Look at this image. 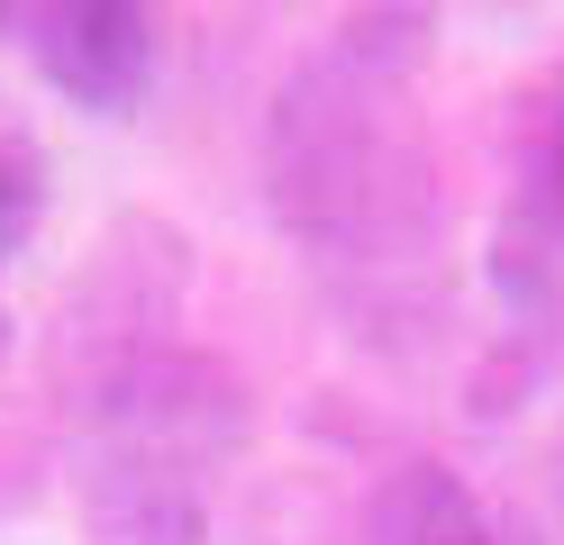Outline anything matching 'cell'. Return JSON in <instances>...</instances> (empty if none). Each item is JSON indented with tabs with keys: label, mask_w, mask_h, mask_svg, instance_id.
Wrapping results in <instances>:
<instances>
[{
	"label": "cell",
	"mask_w": 564,
	"mask_h": 545,
	"mask_svg": "<svg viewBox=\"0 0 564 545\" xmlns=\"http://www.w3.org/2000/svg\"><path fill=\"white\" fill-rule=\"evenodd\" d=\"M264 200L328 264H410L437 246V155L401 109V83H373L346 55L301 64L264 119Z\"/></svg>",
	"instance_id": "1"
},
{
	"label": "cell",
	"mask_w": 564,
	"mask_h": 545,
	"mask_svg": "<svg viewBox=\"0 0 564 545\" xmlns=\"http://www.w3.org/2000/svg\"><path fill=\"white\" fill-rule=\"evenodd\" d=\"M173 291H183V237L155 228V218L110 228V246L83 264L74 301H64V327H55V382H64V400H74V418L119 373H137L147 355H164Z\"/></svg>",
	"instance_id": "2"
},
{
	"label": "cell",
	"mask_w": 564,
	"mask_h": 545,
	"mask_svg": "<svg viewBox=\"0 0 564 545\" xmlns=\"http://www.w3.org/2000/svg\"><path fill=\"white\" fill-rule=\"evenodd\" d=\"M83 427H91L100 455H137V464H164V472L209 482V472L246 446L256 410H246V382L228 373V363L164 346V355H147L137 373H119L110 391H100L83 410Z\"/></svg>",
	"instance_id": "3"
},
{
	"label": "cell",
	"mask_w": 564,
	"mask_h": 545,
	"mask_svg": "<svg viewBox=\"0 0 564 545\" xmlns=\"http://www.w3.org/2000/svg\"><path fill=\"white\" fill-rule=\"evenodd\" d=\"M28 55L46 91L74 100L83 119H128L155 91L164 36L137 0H55V10H28Z\"/></svg>",
	"instance_id": "4"
},
{
	"label": "cell",
	"mask_w": 564,
	"mask_h": 545,
	"mask_svg": "<svg viewBox=\"0 0 564 545\" xmlns=\"http://www.w3.org/2000/svg\"><path fill=\"white\" fill-rule=\"evenodd\" d=\"M83 545H209V482L91 446V464H83Z\"/></svg>",
	"instance_id": "5"
},
{
	"label": "cell",
	"mask_w": 564,
	"mask_h": 545,
	"mask_svg": "<svg viewBox=\"0 0 564 545\" xmlns=\"http://www.w3.org/2000/svg\"><path fill=\"white\" fill-rule=\"evenodd\" d=\"M356 545H491V519H482V500H474V482L455 464L410 455L365 491Z\"/></svg>",
	"instance_id": "6"
},
{
	"label": "cell",
	"mask_w": 564,
	"mask_h": 545,
	"mask_svg": "<svg viewBox=\"0 0 564 545\" xmlns=\"http://www.w3.org/2000/svg\"><path fill=\"white\" fill-rule=\"evenodd\" d=\"M491 273L501 291L519 301V318H564V218L546 209H519L501 228V254H491Z\"/></svg>",
	"instance_id": "7"
},
{
	"label": "cell",
	"mask_w": 564,
	"mask_h": 545,
	"mask_svg": "<svg viewBox=\"0 0 564 545\" xmlns=\"http://www.w3.org/2000/svg\"><path fill=\"white\" fill-rule=\"evenodd\" d=\"M429 36H437L429 10H356L328 55H346L356 73H373V83H410V73L429 64Z\"/></svg>",
	"instance_id": "8"
},
{
	"label": "cell",
	"mask_w": 564,
	"mask_h": 545,
	"mask_svg": "<svg viewBox=\"0 0 564 545\" xmlns=\"http://www.w3.org/2000/svg\"><path fill=\"white\" fill-rule=\"evenodd\" d=\"M37 218H46V164H37V145L0 137V273L28 254Z\"/></svg>",
	"instance_id": "9"
},
{
	"label": "cell",
	"mask_w": 564,
	"mask_h": 545,
	"mask_svg": "<svg viewBox=\"0 0 564 545\" xmlns=\"http://www.w3.org/2000/svg\"><path fill=\"white\" fill-rule=\"evenodd\" d=\"M546 209L564 218V128H555V155H546Z\"/></svg>",
	"instance_id": "10"
},
{
	"label": "cell",
	"mask_w": 564,
	"mask_h": 545,
	"mask_svg": "<svg viewBox=\"0 0 564 545\" xmlns=\"http://www.w3.org/2000/svg\"><path fill=\"white\" fill-rule=\"evenodd\" d=\"M10 28H28V10H10V0H0V36H10Z\"/></svg>",
	"instance_id": "11"
},
{
	"label": "cell",
	"mask_w": 564,
	"mask_h": 545,
	"mask_svg": "<svg viewBox=\"0 0 564 545\" xmlns=\"http://www.w3.org/2000/svg\"><path fill=\"white\" fill-rule=\"evenodd\" d=\"M0 346H10V327H0Z\"/></svg>",
	"instance_id": "12"
}]
</instances>
